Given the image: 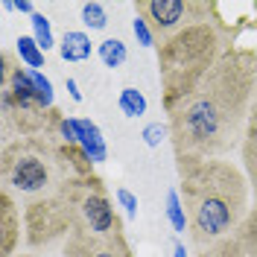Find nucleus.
<instances>
[{"instance_id": "nucleus-3", "label": "nucleus", "mask_w": 257, "mask_h": 257, "mask_svg": "<svg viewBox=\"0 0 257 257\" xmlns=\"http://www.w3.org/2000/svg\"><path fill=\"white\" fill-rule=\"evenodd\" d=\"M3 190H15L21 196L47 199L59 193L73 178L91 176V161L76 146H50L44 138H18L3 146Z\"/></svg>"}, {"instance_id": "nucleus-23", "label": "nucleus", "mask_w": 257, "mask_h": 257, "mask_svg": "<svg viewBox=\"0 0 257 257\" xmlns=\"http://www.w3.org/2000/svg\"><path fill=\"white\" fill-rule=\"evenodd\" d=\"M173 257H187V248H184V242H176V248H173Z\"/></svg>"}, {"instance_id": "nucleus-11", "label": "nucleus", "mask_w": 257, "mask_h": 257, "mask_svg": "<svg viewBox=\"0 0 257 257\" xmlns=\"http://www.w3.org/2000/svg\"><path fill=\"white\" fill-rule=\"evenodd\" d=\"M15 53L21 56V62L27 64L30 70H38V67H44V50L38 47V41L32 38V35H21L15 41Z\"/></svg>"}, {"instance_id": "nucleus-20", "label": "nucleus", "mask_w": 257, "mask_h": 257, "mask_svg": "<svg viewBox=\"0 0 257 257\" xmlns=\"http://www.w3.org/2000/svg\"><path fill=\"white\" fill-rule=\"evenodd\" d=\"M114 196H117L120 208L126 210L128 219H135V216H138V196H135V193H128L126 187H117V193H114Z\"/></svg>"}, {"instance_id": "nucleus-10", "label": "nucleus", "mask_w": 257, "mask_h": 257, "mask_svg": "<svg viewBox=\"0 0 257 257\" xmlns=\"http://www.w3.org/2000/svg\"><path fill=\"white\" fill-rule=\"evenodd\" d=\"M242 161L248 167V178L254 184V196H257V96H254V105H251V126H248L245 144H242Z\"/></svg>"}, {"instance_id": "nucleus-1", "label": "nucleus", "mask_w": 257, "mask_h": 257, "mask_svg": "<svg viewBox=\"0 0 257 257\" xmlns=\"http://www.w3.org/2000/svg\"><path fill=\"white\" fill-rule=\"evenodd\" d=\"M257 59L228 50L208 76L170 111V138L178 161H210L242 141L254 105Z\"/></svg>"}, {"instance_id": "nucleus-7", "label": "nucleus", "mask_w": 257, "mask_h": 257, "mask_svg": "<svg viewBox=\"0 0 257 257\" xmlns=\"http://www.w3.org/2000/svg\"><path fill=\"white\" fill-rule=\"evenodd\" d=\"M76 135H79V149L88 155L91 164H102L108 158V146H105V138H102V132H99L96 123L76 117Z\"/></svg>"}, {"instance_id": "nucleus-4", "label": "nucleus", "mask_w": 257, "mask_h": 257, "mask_svg": "<svg viewBox=\"0 0 257 257\" xmlns=\"http://www.w3.org/2000/svg\"><path fill=\"white\" fill-rule=\"evenodd\" d=\"M222 35L208 24H193L187 30L176 32L167 38L158 50L161 64V82H164V102L167 111H173L184 96L190 94L199 82L208 76V70L222 59Z\"/></svg>"}, {"instance_id": "nucleus-8", "label": "nucleus", "mask_w": 257, "mask_h": 257, "mask_svg": "<svg viewBox=\"0 0 257 257\" xmlns=\"http://www.w3.org/2000/svg\"><path fill=\"white\" fill-rule=\"evenodd\" d=\"M91 50H94L91 35L82 30H67L59 41V53H62L64 62H85L91 56Z\"/></svg>"}, {"instance_id": "nucleus-2", "label": "nucleus", "mask_w": 257, "mask_h": 257, "mask_svg": "<svg viewBox=\"0 0 257 257\" xmlns=\"http://www.w3.org/2000/svg\"><path fill=\"white\" fill-rule=\"evenodd\" d=\"M178 176L193 242L222 240L248 216V181L231 161H178Z\"/></svg>"}, {"instance_id": "nucleus-18", "label": "nucleus", "mask_w": 257, "mask_h": 257, "mask_svg": "<svg viewBox=\"0 0 257 257\" xmlns=\"http://www.w3.org/2000/svg\"><path fill=\"white\" fill-rule=\"evenodd\" d=\"M132 32H135V38H138L141 47H152L155 44V32H152V27L141 15H135V21H132Z\"/></svg>"}, {"instance_id": "nucleus-16", "label": "nucleus", "mask_w": 257, "mask_h": 257, "mask_svg": "<svg viewBox=\"0 0 257 257\" xmlns=\"http://www.w3.org/2000/svg\"><path fill=\"white\" fill-rule=\"evenodd\" d=\"M79 12H82V24H85V27H91V30H105V27H108V12H105L102 3H96V0L82 3Z\"/></svg>"}, {"instance_id": "nucleus-9", "label": "nucleus", "mask_w": 257, "mask_h": 257, "mask_svg": "<svg viewBox=\"0 0 257 257\" xmlns=\"http://www.w3.org/2000/svg\"><path fill=\"white\" fill-rule=\"evenodd\" d=\"M0 222H3V257L12 254L18 240V231H21V213L15 210L12 202V193L3 190V210H0Z\"/></svg>"}, {"instance_id": "nucleus-21", "label": "nucleus", "mask_w": 257, "mask_h": 257, "mask_svg": "<svg viewBox=\"0 0 257 257\" xmlns=\"http://www.w3.org/2000/svg\"><path fill=\"white\" fill-rule=\"evenodd\" d=\"M12 9H18V12H24V15H35V6H32L30 0H15V3H12Z\"/></svg>"}, {"instance_id": "nucleus-6", "label": "nucleus", "mask_w": 257, "mask_h": 257, "mask_svg": "<svg viewBox=\"0 0 257 257\" xmlns=\"http://www.w3.org/2000/svg\"><path fill=\"white\" fill-rule=\"evenodd\" d=\"M64 257H132L123 228H114L111 234H94L88 228L73 225L64 245Z\"/></svg>"}, {"instance_id": "nucleus-19", "label": "nucleus", "mask_w": 257, "mask_h": 257, "mask_svg": "<svg viewBox=\"0 0 257 257\" xmlns=\"http://www.w3.org/2000/svg\"><path fill=\"white\" fill-rule=\"evenodd\" d=\"M144 144L149 146V149H155V146L164 144V138H167V126H161V123H149V126L144 128Z\"/></svg>"}, {"instance_id": "nucleus-14", "label": "nucleus", "mask_w": 257, "mask_h": 257, "mask_svg": "<svg viewBox=\"0 0 257 257\" xmlns=\"http://www.w3.org/2000/svg\"><path fill=\"white\" fill-rule=\"evenodd\" d=\"M117 105H120V111L126 114V117H141V114H146V96L138 88H123Z\"/></svg>"}, {"instance_id": "nucleus-5", "label": "nucleus", "mask_w": 257, "mask_h": 257, "mask_svg": "<svg viewBox=\"0 0 257 257\" xmlns=\"http://www.w3.org/2000/svg\"><path fill=\"white\" fill-rule=\"evenodd\" d=\"M135 12L152 27L155 35L167 41L193 24H208L213 3L208 0H138Z\"/></svg>"}, {"instance_id": "nucleus-22", "label": "nucleus", "mask_w": 257, "mask_h": 257, "mask_svg": "<svg viewBox=\"0 0 257 257\" xmlns=\"http://www.w3.org/2000/svg\"><path fill=\"white\" fill-rule=\"evenodd\" d=\"M67 91H70V99H73V102H82V94H79V88H76V79H67Z\"/></svg>"}, {"instance_id": "nucleus-13", "label": "nucleus", "mask_w": 257, "mask_h": 257, "mask_svg": "<svg viewBox=\"0 0 257 257\" xmlns=\"http://www.w3.org/2000/svg\"><path fill=\"white\" fill-rule=\"evenodd\" d=\"M96 56H99V59H102V64H105V67H120V64L126 62V44H123V41H120V38H105V41H102V44H99V47H96Z\"/></svg>"}, {"instance_id": "nucleus-17", "label": "nucleus", "mask_w": 257, "mask_h": 257, "mask_svg": "<svg viewBox=\"0 0 257 257\" xmlns=\"http://www.w3.org/2000/svg\"><path fill=\"white\" fill-rule=\"evenodd\" d=\"M30 79H32L35 94H38L41 108H44V111H47V108H53V85H50V79L41 73V70H30Z\"/></svg>"}, {"instance_id": "nucleus-15", "label": "nucleus", "mask_w": 257, "mask_h": 257, "mask_svg": "<svg viewBox=\"0 0 257 257\" xmlns=\"http://www.w3.org/2000/svg\"><path fill=\"white\" fill-rule=\"evenodd\" d=\"M30 24H32V38L38 41V47L44 50V53L56 47V38H53V27H50L47 15H41V12H35V15L30 18Z\"/></svg>"}, {"instance_id": "nucleus-12", "label": "nucleus", "mask_w": 257, "mask_h": 257, "mask_svg": "<svg viewBox=\"0 0 257 257\" xmlns=\"http://www.w3.org/2000/svg\"><path fill=\"white\" fill-rule=\"evenodd\" d=\"M167 219H170V225H173V231H178V234L190 231L187 210H184V202H181V193H178V190L167 193Z\"/></svg>"}]
</instances>
